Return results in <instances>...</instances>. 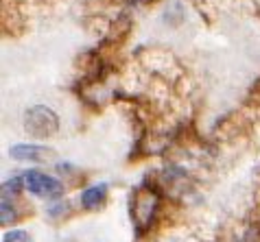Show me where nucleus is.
<instances>
[{"instance_id":"nucleus-6","label":"nucleus","mask_w":260,"mask_h":242,"mask_svg":"<svg viewBox=\"0 0 260 242\" xmlns=\"http://www.w3.org/2000/svg\"><path fill=\"white\" fill-rule=\"evenodd\" d=\"M162 22L171 28L182 26L186 22V9L179 0H169V3H166L164 11H162Z\"/></svg>"},{"instance_id":"nucleus-4","label":"nucleus","mask_w":260,"mask_h":242,"mask_svg":"<svg viewBox=\"0 0 260 242\" xmlns=\"http://www.w3.org/2000/svg\"><path fill=\"white\" fill-rule=\"evenodd\" d=\"M9 157L18 162H35L46 164L55 159V151L44 144H16L9 148Z\"/></svg>"},{"instance_id":"nucleus-2","label":"nucleus","mask_w":260,"mask_h":242,"mask_svg":"<svg viewBox=\"0 0 260 242\" xmlns=\"http://www.w3.org/2000/svg\"><path fill=\"white\" fill-rule=\"evenodd\" d=\"M24 177V188L33 196L40 198H59L63 194V183L57 177H50L42 170H26Z\"/></svg>"},{"instance_id":"nucleus-3","label":"nucleus","mask_w":260,"mask_h":242,"mask_svg":"<svg viewBox=\"0 0 260 242\" xmlns=\"http://www.w3.org/2000/svg\"><path fill=\"white\" fill-rule=\"evenodd\" d=\"M157 208H160L157 192L151 190V188H140L136 192V198H134V205H132L136 225H140V229H149L157 216Z\"/></svg>"},{"instance_id":"nucleus-8","label":"nucleus","mask_w":260,"mask_h":242,"mask_svg":"<svg viewBox=\"0 0 260 242\" xmlns=\"http://www.w3.org/2000/svg\"><path fill=\"white\" fill-rule=\"evenodd\" d=\"M127 3H132V5H140V3H144V0H127Z\"/></svg>"},{"instance_id":"nucleus-7","label":"nucleus","mask_w":260,"mask_h":242,"mask_svg":"<svg viewBox=\"0 0 260 242\" xmlns=\"http://www.w3.org/2000/svg\"><path fill=\"white\" fill-rule=\"evenodd\" d=\"M3 242H33V240H31V233L24 229H11L3 236Z\"/></svg>"},{"instance_id":"nucleus-5","label":"nucleus","mask_w":260,"mask_h":242,"mask_svg":"<svg viewBox=\"0 0 260 242\" xmlns=\"http://www.w3.org/2000/svg\"><path fill=\"white\" fill-rule=\"evenodd\" d=\"M107 192H110V186L107 183H96V186H90L81 192V205L85 210H96L105 203Z\"/></svg>"},{"instance_id":"nucleus-1","label":"nucleus","mask_w":260,"mask_h":242,"mask_svg":"<svg viewBox=\"0 0 260 242\" xmlns=\"http://www.w3.org/2000/svg\"><path fill=\"white\" fill-rule=\"evenodd\" d=\"M24 131L35 140H48L59 131V116L46 105H33L24 113Z\"/></svg>"}]
</instances>
